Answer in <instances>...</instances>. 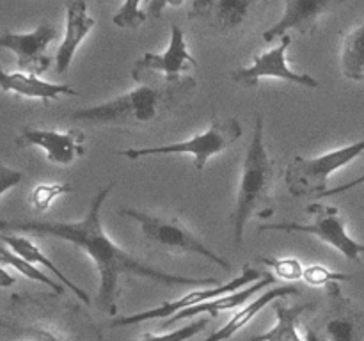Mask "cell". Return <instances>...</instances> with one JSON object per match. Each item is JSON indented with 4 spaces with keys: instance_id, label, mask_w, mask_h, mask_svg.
I'll list each match as a JSON object with an SVG mask.
<instances>
[{
    "instance_id": "1",
    "label": "cell",
    "mask_w": 364,
    "mask_h": 341,
    "mask_svg": "<svg viewBox=\"0 0 364 341\" xmlns=\"http://www.w3.org/2000/svg\"><path fill=\"white\" fill-rule=\"evenodd\" d=\"M114 183L105 185L95 194L89 208L80 220L75 222H46V220H0V233H31L38 237H55L75 245L95 261L100 277L98 305L110 315L117 311L121 277L137 276L166 286H215L212 277H183L164 272L134 258L130 252L114 244L102 226V208L112 192Z\"/></svg>"
},
{
    "instance_id": "26",
    "label": "cell",
    "mask_w": 364,
    "mask_h": 341,
    "mask_svg": "<svg viewBox=\"0 0 364 341\" xmlns=\"http://www.w3.org/2000/svg\"><path fill=\"white\" fill-rule=\"evenodd\" d=\"M141 0H124L123 6L112 16V23L119 28H137L146 21V13L141 11Z\"/></svg>"
},
{
    "instance_id": "29",
    "label": "cell",
    "mask_w": 364,
    "mask_h": 341,
    "mask_svg": "<svg viewBox=\"0 0 364 341\" xmlns=\"http://www.w3.org/2000/svg\"><path fill=\"white\" fill-rule=\"evenodd\" d=\"M304 281L311 286H327L331 283H345L350 281L352 276L343 272H333V270L326 269L323 265H311L306 266L304 274H302Z\"/></svg>"
},
{
    "instance_id": "23",
    "label": "cell",
    "mask_w": 364,
    "mask_h": 341,
    "mask_svg": "<svg viewBox=\"0 0 364 341\" xmlns=\"http://www.w3.org/2000/svg\"><path fill=\"white\" fill-rule=\"evenodd\" d=\"M341 71L348 80L364 82V25L345 38L341 48Z\"/></svg>"
},
{
    "instance_id": "8",
    "label": "cell",
    "mask_w": 364,
    "mask_h": 341,
    "mask_svg": "<svg viewBox=\"0 0 364 341\" xmlns=\"http://www.w3.org/2000/svg\"><path fill=\"white\" fill-rule=\"evenodd\" d=\"M265 276L259 270L252 269L251 265H244V270L238 277H235L233 281L226 284H219V286H206L201 288V290L191 291V293L183 295V297L176 298V301L171 302H162L159 308L148 309V311L142 313H134V315H124L119 316V318H114L110 322V327H127V325H137V323L148 322V320H155V318H171L176 313L183 311V309L194 308V305L203 304L206 301H213V298H219L223 295L233 293V291L242 290L244 286H249L251 283L258 281L259 277Z\"/></svg>"
},
{
    "instance_id": "24",
    "label": "cell",
    "mask_w": 364,
    "mask_h": 341,
    "mask_svg": "<svg viewBox=\"0 0 364 341\" xmlns=\"http://www.w3.org/2000/svg\"><path fill=\"white\" fill-rule=\"evenodd\" d=\"M0 265L11 266V269H14L16 272H20L21 276H25L27 279L38 281V283L46 284V286H48L50 290L55 291L57 295H60L64 291L63 284H60L59 281H55V279H52V277L46 276V274L41 272L38 266L32 265V263H28L27 259H23L21 256H18L16 252L11 251V249L7 247L6 244H2V242H0Z\"/></svg>"
},
{
    "instance_id": "31",
    "label": "cell",
    "mask_w": 364,
    "mask_h": 341,
    "mask_svg": "<svg viewBox=\"0 0 364 341\" xmlns=\"http://www.w3.org/2000/svg\"><path fill=\"white\" fill-rule=\"evenodd\" d=\"M181 4H183V0H148V4H146V16L160 18L167 6L178 7Z\"/></svg>"
},
{
    "instance_id": "35",
    "label": "cell",
    "mask_w": 364,
    "mask_h": 341,
    "mask_svg": "<svg viewBox=\"0 0 364 341\" xmlns=\"http://www.w3.org/2000/svg\"><path fill=\"white\" fill-rule=\"evenodd\" d=\"M361 210H363V212H364V205H363V206H361Z\"/></svg>"
},
{
    "instance_id": "16",
    "label": "cell",
    "mask_w": 364,
    "mask_h": 341,
    "mask_svg": "<svg viewBox=\"0 0 364 341\" xmlns=\"http://www.w3.org/2000/svg\"><path fill=\"white\" fill-rule=\"evenodd\" d=\"M92 27H95V20L87 14V4L84 0H71L66 7V31L55 53L57 73L64 75L70 70L75 52L80 43L87 38Z\"/></svg>"
},
{
    "instance_id": "18",
    "label": "cell",
    "mask_w": 364,
    "mask_h": 341,
    "mask_svg": "<svg viewBox=\"0 0 364 341\" xmlns=\"http://www.w3.org/2000/svg\"><path fill=\"white\" fill-rule=\"evenodd\" d=\"M274 283H276V277H274L272 274H265L262 281H256L255 284H249V286L242 288V290H237V291H233V293L223 295V297H219V298L206 301V302H203V304L194 305V308H188V309H183V311L176 313L174 316L167 318V323H164V327L173 325V323L180 322V320L192 318V316L201 315V313L217 316L219 313H223V311H230V309L240 308V305L245 304L249 298L255 297L259 290H263V288H267L269 284H274Z\"/></svg>"
},
{
    "instance_id": "33",
    "label": "cell",
    "mask_w": 364,
    "mask_h": 341,
    "mask_svg": "<svg viewBox=\"0 0 364 341\" xmlns=\"http://www.w3.org/2000/svg\"><path fill=\"white\" fill-rule=\"evenodd\" d=\"M14 283H16V279H14V277L11 276L2 265H0V288H9L13 286Z\"/></svg>"
},
{
    "instance_id": "21",
    "label": "cell",
    "mask_w": 364,
    "mask_h": 341,
    "mask_svg": "<svg viewBox=\"0 0 364 341\" xmlns=\"http://www.w3.org/2000/svg\"><path fill=\"white\" fill-rule=\"evenodd\" d=\"M315 305L306 302V304L288 305L283 298L274 301V313H276V325L267 332L252 336V341H304V337L299 334L301 318L306 313L313 311Z\"/></svg>"
},
{
    "instance_id": "13",
    "label": "cell",
    "mask_w": 364,
    "mask_h": 341,
    "mask_svg": "<svg viewBox=\"0 0 364 341\" xmlns=\"http://www.w3.org/2000/svg\"><path fill=\"white\" fill-rule=\"evenodd\" d=\"M345 2L350 0H284L283 16L263 32V39L272 43L283 38L288 31H295L302 36L313 34L318 28L320 18Z\"/></svg>"
},
{
    "instance_id": "2",
    "label": "cell",
    "mask_w": 364,
    "mask_h": 341,
    "mask_svg": "<svg viewBox=\"0 0 364 341\" xmlns=\"http://www.w3.org/2000/svg\"><path fill=\"white\" fill-rule=\"evenodd\" d=\"M196 87L198 82L192 77L164 80L159 85L141 84L110 102L75 110L70 117L75 123L91 126H144L183 109L191 102Z\"/></svg>"
},
{
    "instance_id": "14",
    "label": "cell",
    "mask_w": 364,
    "mask_h": 341,
    "mask_svg": "<svg viewBox=\"0 0 364 341\" xmlns=\"http://www.w3.org/2000/svg\"><path fill=\"white\" fill-rule=\"evenodd\" d=\"M85 134L82 130L55 131L39 130V128H23L16 137L18 148L36 146L46 153V158L52 163L70 166L85 153Z\"/></svg>"
},
{
    "instance_id": "12",
    "label": "cell",
    "mask_w": 364,
    "mask_h": 341,
    "mask_svg": "<svg viewBox=\"0 0 364 341\" xmlns=\"http://www.w3.org/2000/svg\"><path fill=\"white\" fill-rule=\"evenodd\" d=\"M59 36L53 25L43 23L38 28L27 34H14V32H6L0 36V48H7L16 55L18 70L21 73L28 75H41L50 67V57L46 53L50 43Z\"/></svg>"
},
{
    "instance_id": "3",
    "label": "cell",
    "mask_w": 364,
    "mask_h": 341,
    "mask_svg": "<svg viewBox=\"0 0 364 341\" xmlns=\"http://www.w3.org/2000/svg\"><path fill=\"white\" fill-rule=\"evenodd\" d=\"M274 174H276V162L270 158L269 151H267L265 123H263V116L258 114L255 119V131H252L251 144H249L244 156L240 187H238L237 202H235L233 215H231L235 249L242 247L244 227L247 220L262 206L270 202Z\"/></svg>"
},
{
    "instance_id": "25",
    "label": "cell",
    "mask_w": 364,
    "mask_h": 341,
    "mask_svg": "<svg viewBox=\"0 0 364 341\" xmlns=\"http://www.w3.org/2000/svg\"><path fill=\"white\" fill-rule=\"evenodd\" d=\"M71 190L73 188L68 183H41L32 190L31 202L36 210L45 212V210H48L52 206V202L55 199H59L64 194H70Z\"/></svg>"
},
{
    "instance_id": "19",
    "label": "cell",
    "mask_w": 364,
    "mask_h": 341,
    "mask_svg": "<svg viewBox=\"0 0 364 341\" xmlns=\"http://www.w3.org/2000/svg\"><path fill=\"white\" fill-rule=\"evenodd\" d=\"M290 295H301V290H299L297 286H290V284H288V286H277V288H272V290L265 291L262 297L255 298V301L249 302L245 308H242L240 311L235 313V316L230 320V322L226 323V325L220 327V329H217L215 332H213L212 336L206 337L205 341H228V340H231L235 334L240 332V330L244 329L245 325H249V323L255 320V316L258 315V313L262 311L263 308H267L270 302L279 301V298H284V297H290Z\"/></svg>"
},
{
    "instance_id": "32",
    "label": "cell",
    "mask_w": 364,
    "mask_h": 341,
    "mask_svg": "<svg viewBox=\"0 0 364 341\" xmlns=\"http://www.w3.org/2000/svg\"><path fill=\"white\" fill-rule=\"evenodd\" d=\"M361 183H364V174H363V176L355 178V180L348 181V183H345V185H338V187H334V188H327V190L323 192V194L320 195V197L323 199V197H333V195L343 194V192L352 190V188H355V187H358V185H361Z\"/></svg>"
},
{
    "instance_id": "30",
    "label": "cell",
    "mask_w": 364,
    "mask_h": 341,
    "mask_svg": "<svg viewBox=\"0 0 364 341\" xmlns=\"http://www.w3.org/2000/svg\"><path fill=\"white\" fill-rule=\"evenodd\" d=\"M21 180H23V173H21V170L7 167L6 163L0 160V195L9 192L11 188L18 187V185L21 183Z\"/></svg>"
},
{
    "instance_id": "20",
    "label": "cell",
    "mask_w": 364,
    "mask_h": 341,
    "mask_svg": "<svg viewBox=\"0 0 364 341\" xmlns=\"http://www.w3.org/2000/svg\"><path fill=\"white\" fill-rule=\"evenodd\" d=\"M0 242L6 244L13 252H16L18 256H21V258L27 259L28 263H32V265H41L43 269L50 270V272L57 277V281H59L60 284H64L66 288H70L80 301H84V304H91V298H89L87 291H84L80 286H77L68 276H64V272H60L59 266H57L48 256L43 254V251L34 244V242H31L25 237H16V234L11 233H0Z\"/></svg>"
},
{
    "instance_id": "15",
    "label": "cell",
    "mask_w": 364,
    "mask_h": 341,
    "mask_svg": "<svg viewBox=\"0 0 364 341\" xmlns=\"http://www.w3.org/2000/svg\"><path fill=\"white\" fill-rule=\"evenodd\" d=\"M196 67H198V60L188 53L183 28L173 25V28H171V43L166 52L144 53L135 63L132 78L137 82L144 71H160V73L166 75V80H178L185 71L196 70Z\"/></svg>"
},
{
    "instance_id": "28",
    "label": "cell",
    "mask_w": 364,
    "mask_h": 341,
    "mask_svg": "<svg viewBox=\"0 0 364 341\" xmlns=\"http://www.w3.org/2000/svg\"><path fill=\"white\" fill-rule=\"evenodd\" d=\"M258 261L276 270L277 276L284 281H297L304 274L301 261L295 258H265V256H259Z\"/></svg>"
},
{
    "instance_id": "11",
    "label": "cell",
    "mask_w": 364,
    "mask_h": 341,
    "mask_svg": "<svg viewBox=\"0 0 364 341\" xmlns=\"http://www.w3.org/2000/svg\"><path fill=\"white\" fill-rule=\"evenodd\" d=\"M259 0H192L188 20L210 34L228 36L247 21Z\"/></svg>"
},
{
    "instance_id": "10",
    "label": "cell",
    "mask_w": 364,
    "mask_h": 341,
    "mask_svg": "<svg viewBox=\"0 0 364 341\" xmlns=\"http://www.w3.org/2000/svg\"><path fill=\"white\" fill-rule=\"evenodd\" d=\"M329 309L320 323V330H308L315 341H364V309L355 308L341 291L340 283L327 284Z\"/></svg>"
},
{
    "instance_id": "6",
    "label": "cell",
    "mask_w": 364,
    "mask_h": 341,
    "mask_svg": "<svg viewBox=\"0 0 364 341\" xmlns=\"http://www.w3.org/2000/svg\"><path fill=\"white\" fill-rule=\"evenodd\" d=\"M364 153V139L345 148L334 149L326 155L315 156V158H302L295 156L294 162L288 166L284 181L288 190L295 197H306V195H320L327 190V183L334 170L348 166L358 156Z\"/></svg>"
},
{
    "instance_id": "22",
    "label": "cell",
    "mask_w": 364,
    "mask_h": 341,
    "mask_svg": "<svg viewBox=\"0 0 364 341\" xmlns=\"http://www.w3.org/2000/svg\"><path fill=\"white\" fill-rule=\"evenodd\" d=\"M0 337L7 341H71L57 325L6 316H0Z\"/></svg>"
},
{
    "instance_id": "17",
    "label": "cell",
    "mask_w": 364,
    "mask_h": 341,
    "mask_svg": "<svg viewBox=\"0 0 364 341\" xmlns=\"http://www.w3.org/2000/svg\"><path fill=\"white\" fill-rule=\"evenodd\" d=\"M0 89L4 92H14L23 98H36L43 99L48 103L50 99H57L59 96H80V92L71 89L66 84H52V82L41 80L36 75L21 73H7L0 70Z\"/></svg>"
},
{
    "instance_id": "34",
    "label": "cell",
    "mask_w": 364,
    "mask_h": 341,
    "mask_svg": "<svg viewBox=\"0 0 364 341\" xmlns=\"http://www.w3.org/2000/svg\"><path fill=\"white\" fill-rule=\"evenodd\" d=\"M100 2H107V0H100Z\"/></svg>"
},
{
    "instance_id": "9",
    "label": "cell",
    "mask_w": 364,
    "mask_h": 341,
    "mask_svg": "<svg viewBox=\"0 0 364 341\" xmlns=\"http://www.w3.org/2000/svg\"><path fill=\"white\" fill-rule=\"evenodd\" d=\"M291 45V36L284 34L276 48L263 52L262 55L255 57L251 66L237 67L231 71V78L235 84L245 89H252L263 80V78H279V80L290 82V84L302 85V87L318 89L320 82L315 77L306 73H297L291 70L287 63V50Z\"/></svg>"
},
{
    "instance_id": "27",
    "label": "cell",
    "mask_w": 364,
    "mask_h": 341,
    "mask_svg": "<svg viewBox=\"0 0 364 341\" xmlns=\"http://www.w3.org/2000/svg\"><path fill=\"white\" fill-rule=\"evenodd\" d=\"M208 325H210L208 320L201 318V320H196V322L188 323V325H183V327H180V329H174V330H171V332H166V334L146 332L139 341H187V340H191V337H194L196 334L203 332V330H205Z\"/></svg>"
},
{
    "instance_id": "7",
    "label": "cell",
    "mask_w": 364,
    "mask_h": 341,
    "mask_svg": "<svg viewBox=\"0 0 364 341\" xmlns=\"http://www.w3.org/2000/svg\"><path fill=\"white\" fill-rule=\"evenodd\" d=\"M308 212L313 215L311 224H259L258 233H265V231H283V233L315 234L318 240L326 242L331 247L340 251L348 261H361V256H364V244L354 240V238L347 233V226H345V219L343 215H341L340 208L322 205V202H315V205L308 206Z\"/></svg>"
},
{
    "instance_id": "5",
    "label": "cell",
    "mask_w": 364,
    "mask_h": 341,
    "mask_svg": "<svg viewBox=\"0 0 364 341\" xmlns=\"http://www.w3.org/2000/svg\"><path fill=\"white\" fill-rule=\"evenodd\" d=\"M242 123L237 117H226L219 119L215 117L210 124L208 130L201 135L188 139L183 142H174L167 146H155V148H130L117 151V155L128 160H139L142 156H159V155H192L194 156V167L203 170L212 156L226 151L242 137Z\"/></svg>"
},
{
    "instance_id": "4",
    "label": "cell",
    "mask_w": 364,
    "mask_h": 341,
    "mask_svg": "<svg viewBox=\"0 0 364 341\" xmlns=\"http://www.w3.org/2000/svg\"><path fill=\"white\" fill-rule=\"evenodd\" d=\"M119 212L123 217H130V219L137 220L148 244L164 249V251L201 256V258L219 265L220 269L231 270V263L226 258L212 251L201 238L196 237L176 217L153 215V213L135 208H121Z\"/></svg>"
}]
</instances>
